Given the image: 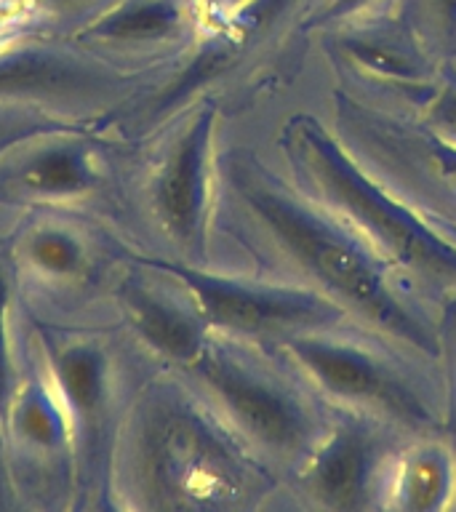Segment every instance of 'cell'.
Returning a JSON list of instances; mask_svg holds the SVG:
<instances>
[{
    "label": "cell",
    "instance_id": "obj_13",
    "mask_svg": "<svg viewBox=\"0 0 456 512\" xmlns=\"http://www.w3.org/2000/svg\"><path fill=\"white\" fill-rule=\"evenodd\" d=\"M91 83V75L72 62L48 54H16L0 59V94H56L80 91Z\"/></svg>",
    "mask_w": 456,
    "mask_h": 512
},
{
    "label": "cell",
    "instance_id": "obj_19",
    "mask_svg": "<svg viewBox=\"0 0 456 512\" xmlns=\"http://www.w3.org/2000/svg\"><path fill=\"white\" fill-rule=\"evenodd\" d=\"M382 0H315L310 8V24H320V27H328V24H344L358 19V16L368 14L371 8L379 6Z\"/></svg>",
    "mask_w": 456,
    "mask_h": 512
},
{
    "label": "cell",
    "instance_id": "obj_4",
    "mask_svg": "<svg viewBox=\"0 0 456 512\" xmlns=\"http://www.w3.org/2000/svg\"><path fill=\"white\" fill-rule=\"evenodd\" d=\"M190 366L243 440L264 448L267 454L296 459L318 440L307 403L259 368L208 344Z\"/></svg>",
    "mask_w": 456,
    "mask_h": 512
},
{
    "label": "cell",
    "instance_id": "obj_15",
    "mask_svg": "<svg viewBox=\"0 0 456 512\" xmlns=\"http://www.w3.org/2000/svg\"><path fill=\"white\" fill-rule=\"evenodd\" d=\"M91 182V166L80 147H51L24 166L22 184L40 195H78Z\"/></svg>",
    "mask_w": 456,
    "mask_h": 512
},
{
    "label": "cell",
    "instance_id": "obj_3",
    "mask_svg": "<svg viewBox=\"0 0 456 512\" xmlns=\"http://www.w3.org/2000/svg\"><path fill=\"white\" fill-rule=\"evenodd\" d=\"M144 483L160 507H224L259 486L251 456L184 403H163L144 427Z\"/></svg>",
    "mask_w": 456,
    "mask_h": 512
},
{
    "label": "cell",
    "instance_id": "obj_10",
    "mask_svg": "<svg viewBox=\"0 0 456 512\" xmlns=\"http://www.w3.org/2000/svg\"><path fill=\"white\" fill-rule=\"evenodd\" d=\"M126 307L139 334L168 358L192 363L206 347L203 339L206 320L200 318L198 310H184L176 302H166L144 288H128Z\"/></svg>",
    "mask_w": 456,
    "mask_h": 512
},
{
    "label": "cell",
    "instance_id": "obj_22",
    "mask_svg": "<svg viewBox=\"0 0 456 512\" xmlns=\"http://www.w3.org/2000/svg\"><path fill=\"white\" fill-rule=\"evenodd\" d=\"M430 155L432 160H435L438 174L443 176L448 184H454L456 187V144L446 142V139H440V136H432Z\"/></svg>",
    "mask_w": 456,
    "mask_h": 512
},
{
    "label": "cell",
    "instance_id": "obj_9",
    "mask_svg": "<svg viewBox=\"0 0 456 512\" xmlns=\"http://www.w3.org/2000/svg\"><path fill=\"white\" fill-rule=\"evenodd\" d=\"M342 54L368 78L395 83V86H424L430 80L427 59L414 40L387 27H366L344 32L339 38Z\"/></svg>",
    "mask_w": 456,
    "mask_h": 512
},
{
    "label": "cell",
    "instance_id": "obj_14",
    "mask_svg": "<svg viewBox=\"0 0 456 512\" xmlns=\"http://www.w3.org/2000/svg\"><path fill=\"white\" fill-rule=\"evenodd\" d=\"M56 384L62 390L64 406L80 419L99 414L104 398V358L96 347L72 344L54 360Z\"/></svg>",
    "mask_w": 456,
    "mask_h": 512
},
{
    "label": "cell",
    "instance_id": "obj_20",
    "mask_svg": "<svg viewBox=\"0 0 456 512\" xmlns=\"http://www.w3.org/2000/svg\"><path fill=\"white\" fill-rule=\"evenodd\" d=\"M427 22L446 40H456V0H419Z\"/></svg>",
    "mask_w": 456,
    "mask_h": 512
},
{
    "label": "cell",
    "instance_id": "obj_18",
    "mask_svg": "<svg viewBox=\"0 0 456 512\" xmlns=\"http://www.w3.org/2000/svg\"><path fill=\"white\" fill-rule=\"evenodd\" d=\"M427 120L440 139L456 144V75L440 83L427 104Z\"/></svg>",
    "mask_w": 456,
    "mask_h": 512
},
{
    "label": "cell",
    "instance_id": "obj_25",
    "mask_svg": "<svg viewBox=\"0 0 456 512\" xmlns=\"http://www.w3.org/2000/svg\"><path fill=\"white\" fill-rule=\"evenodd\" d=\"M214 3L222 8V11H227V14H230L232 8H238L240 3H246V0H214Z\"/></svg>",
    "mask_w": 456,
    "mask_h": 512
},
{
    "label": "cell",
    "instance_id": "obj_2",
    "mask_svg": "<svg viewBox=\"0 0 456 512\" xmlns=\"http://www.w3.org/2000/svg\"><path fill=\"white\" fill-rule=\"evenodd\" d=\"M286 150L320 203L358 232L390 267L435 286L456 288V243L363 171L342 144L312 118L286 128Z\"/></svg>",
    "mask_w": 456,
    "mask_h": 512
},
{
    "label": "cell",
    "instance_id": "obj_11",
    "mask_svg": "<svg viewBox=\"0 0 456 512\" xmlns=\"http://www.w3.org/2000/svg\"><path fill=\"white\" fill-rule=\"evenodd\" d=\"M184 8L179 0H123L88 30V35L115 43H155L182 30Z\"/></svg>",
    "mask_w": 456,
    "mask_h": 512
},
{
    "label": "cell",
    "instance_id": "obj_12",
    "mask_svg": "<svg viewBox=\"0 0 456 512\" xmlns=\"http://www.w3.org/2000/svg\"><path fill=\"white\" fill-rule=\"evenodd\" d=\"M454 486V467L440 448H419L400 464L395 496L403 510L430 512L443 507Z\"/></svg>",
    "mask_w": 456,
    "mask_h": 512
},
{
    "label": "cell",
    "instance_id": "obj_17",
    "mask_svg": "<svg viewBox=\"0 0 456 512\" xmlns=\"http://www.w3.org/2000/svg\"><path fill=\"white\" fill-rule=\"evenodd\" d=\"M27 254L32 264L48 275H72L83 262V248L78 240L59 230H43L32 235Z\"/></svg>",
    "mask_w": 456,
    "mask_h": 512
},
{
    "label": "cell",
    "instance_id": "obj_23",
    "mask_svg": "<svg viewBox=\"0 0 456 512\" xmlns=\"http://www.w3.org/2000/svg\"><path fill=\"white\" fill-rule=\"evenodd\" d=\"M432 224H435V227H438V230L443 232L448 240H451V243H456V222H454V219H446V216H432Z\"/></svg>",
    "mask_w": 456,
    "mask_h": 512
},
{
    "label": "cell",
    "instance_id": "obj_7",
    "mask_svg": "<svg viewBox=\"0 0 456 512\" xmlns=\"http://www.w3.org/2000/svg\"><path fill=\"white\" fill-rule=\"evenodd\" d=\"M214 110H203L179 136L155 184V208L166 230L184 246H200L211 182Z\"/></svg>",
    "mask_w": 456,
    "mask_h": 512
},
{
    "label": "cell",
    "instance_id": "obj_1",
    "mask_svg": "<svg viewBox=\"0 0 456 512\" xmlns=\"http://www.w3.org/2000/svg\"><path fill=\"white\" fill-rule=\"evenodd\" d=\"M230 179L240 200L283 254L323 286L344 310L382 328L408 347L435 355V336L390 283V264L342 219L304 203L248 160H235Z\"/></svg>",
    "mask_w": 456,
    "mask_h": 512
},
{
    "label": "cell",
    "instance_id": "obj_26",
    "mask_svg": "<svg viewBox=\"0 0 456 512\" xmlns=\"http://www.w3.org/2000/svg\"><path fill=\"white\" fill-rule=\"evenodd\" d=\"M38 3H43V6H75L80 0H38Z\"/></svg>",
    "mask_w": 456,
    "mask_h": 512
},
{
    "label": "cell",
    "instance_id": "obj_16",
    "mask_svg": "<svg viewBox=\"0 0 456 512\" xmlns=\"http://www.w3.org/2000/svg\"><path fill=\"white\" fill-rule=\"evenodd\" d=\"M14 424L30 446L46 448V451L62 446L64 432H67V419H64L62 408L56 398H51L40 387H30L24 392L16 406Z\"/></svg>",
    "mask_w": 456,
    "mask_h": 512
},
{
    "label": "cell",
    "instance_id": "obj_5",
    "mask_svg": "<svg viewBox=\"0 0 456 512\" xmlns=\"http://www.w3.org/2000/svg\"><path fill=\"white\" fill-rule=\"evenodd\" d=\"M150 267L166 272L182 283L192 296V304L208 326L240 336H288L296 331L326 328L342 318L344 307L323 294L304 288L264 286L248 280L222 278L192 270L184 264L150 259Z\"/></svg>",
    "mask_w": 456,
    "mask_h": 512
},
{
    "label": "cell",
    "instance_id": "obj_21",
    "mask_svg": "<svg viewBox=\"0 0 456 512\" xmlns=\"http://www.w3.org/2000/svg\"><path fill=\"white\" fill-rule=\"evenodd\" d=\"M6 307H8V280L0 270V403L6 400L8 384H11V366H8L6 344Z\"/></svg>",
    "mask_w": 456,
    "mask_h": 512
},
{
    "label": "cell",
    "instance_id": "obj_24",
    "mask_svg": "<svg viewBox=\"0 0 456 512\" xmlns=\"http://www.w3.org/2000/svg\"><path fill=\"white\" fill-rule=\"evenodd\" d=\"M24 134H27V131H22V128H19V131H0V152L6 150V147H11L16 139H22Z\"/></svg>",
    "mask_w": 456,
    "mask_h": 512
},
{
    "label": "cell",
    "instance_id": "obj_8",
    "mask_svg": "<svg viewBox=\"0 0 456 512\" xmlns=\"http://www.w3.org/2000/svg\"><path fill=\"white\" fill-rule=\"evenodd\" d=\"M304 486L323 507H366L374 478V438L360 424L342 422L304 454Z\"/></svg>",
    "mask_w": 456,
    "mask_h": 512
},
{
    "label": "cell",
    "instance_id": "obj_6",
    "mask_svg": "<svg viewBox=\"0 0 456 512\" xmlns=\"http://www.w3.org/2000/svg\"><path fill=\"white\" fill-rule=\"evenodd\" d=\"M283 350L310 382L347 406L368 408L395 422L422 427L432 422L419 390L392 366L366 347L323 334V328L283 336Z\"/></svg>",
    "mask_w": 456,
    "mask_h": 512
}]
</instances>
